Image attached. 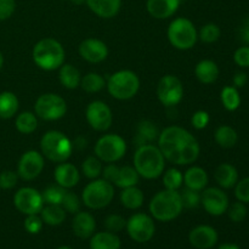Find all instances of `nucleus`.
<instances>
[{
    "label": "nucleus",
    "mask_w": 249,
    "mask_h": 249,
    "mask_svg": "<svg viewBox=\"0 0 249 249\" xmlns=\"http://www.w3.org/2000/svg\"><path fill=\"white\" fill-rule=\"evenodd\" d=\"M158 148L165 160L177 165H187L196 162L201 147L197 139L186 129L178 125L168 126L158 136Z\"/></svg>",
    "instance_id": "f257e3e1"
},
{
    "label": "nucleus",
    "mask_w": 249,
    "mask_h": 249,
    "mask_svg": "<svg viewBox=\"0 0 249 249\" xmlns=\"http://www.w3.org/2000/svg\"><path fill=\"white\" fill-rule=\"evenodd\" d=\"M134 168L143 179H157L164 173L165 158L153 143L139 146L134 153Z\"/></svg>",
    "instance_id": "f03ea898"
},
{
    "label": "nucleus",
    "mask_w": 249,
    "mask_h": 249,
    "mask_svg": "<svg viewBox=\"0 0 249 249\" xmlns=\"http://www.w3.org/2000/svg\"><path fill=\"white\" fill-rule=\"evenodd\" d=\"M32 57L39 68L50 72L58 70L65 63L66 53L60 41L53 38H44L34 45Z\"/></svg>",
    "instance_id": "7ed1b4c3"
},
{
    "label": "nucleus",
    "mask_w": 249,
    "mask_h": 249,
    "mask_svg": "<svg viewBox=\"0 0 249 249\" xmlns=\"http://www.w3.org/2000/svg\"><path fill=\"white\" fill-rule=\"evenodd\" d=\"M182 202L180 191L175 190H162L157 192L151 199L150 213L156 220L172 221L177 219L182 212Z\"/></svg>",
    "instance_id": "20e7f679"
},
{
    "label": "nucleus",
    "mask_w": 249,
    "mask_h": 249,
    "mask_svg": "<svg viewBox=\"0 0 249 249\" xmlns=\"http://www.w3.org/2000/svg\"><path fill=\"white\" fill-rule=\"evenodd\" d=\"M40 150L44 158L53 163L67 162L73 152V143L58 130H49L40 140Z\"/></svg>",
    "instance_id": "39448f33"
},
{
    "label": "nucleus",
    "mask_w": 249,
    "mask_h": 249,
    "mask_svg": "<svg viewBox=\"0 0 249 249\" xmlns=\"http://www.w3.org/2000/svg\"><path fill=\"white\" fill-rule=\"evenodd\" d=\"M106 87L112 97L125 101L133 99L138 94L140 89V79L133 71L122 70L109 75Z\"/></svg>",
    "instance_id": "423d86ee"
},
{
    "label": "nucleus",
    "mask_w": 249,
    "mask_h": 249,
    "mask_svg": "<svg viewBox=\"0 0 249 249\" xmlns=\"http://www.w3.org/2000/svg\"><path fill=\"white\" fill-rule=\"evenodd\" d=\"M168 40L178 50H189L194 48L198 39L196 27L185 17H179L170 22L167 31Z\"/></svg>",
    "instance_id": "0eeeda50"
},
{
    "label": "nucleus",
    "mask_w": 249,
    "mask_h": 249,
    "mask_svg": "<svg viewBox=\"0 0 249 249\" xmlns=\"http://www.w3.org/2000/svg\"><path fill=\"white\" fill-rule=\"evenodd\" d=\"M114 197V187L105 179H94L84 187L82 202L90 209H102L108 206Z\"/></svg>",
    "instance_id": "6e6552de"
},
{
    "label": "nucleus",
    "mask_w": 249,
    "mask_h": 249,
    "mask_svg": "<svg viewBox=\"0 0 249 249\" xmlns=\"http://www.w3.org/2000/svg\"><path fill=\"white\" fill-rule=\"evenodd\" d=\"M126 152V142L118 134H105L95 143V156L101 162L121 160Z\"/></svg>",
    "instance_id": "1a4fd4ad"
},
{
    "label": "nucleus",
    "mask_w": 249,
    "mask_h": 249,
    "mask_svg": "<svg viewBox=\"0 0 249 249\" xmlns=\"http://www.w3.org/2000/svg\"><path fill=\"white\" fill-rule=\"evenodd\" d=\"M67 112V102L62 96L53 92L43 94L34 104V113L43 121H58Z\"/></svg>",
    "instance_id": "9d476101"
},
{
    "label": "nucleus",
    "mask_w": 249,
    "mask_h": 249,
    "mask_svg": "<svg viewBox=\"0 0 249 249\" xmlns=\"http://www.w3.org/2000/svg\"><path fill=\"white\" fill-rule=\"evenodd\" d=\"M157 96L165 107L177 106L184 97V87L177 75L167 74L162 77L157 85Z\"/></svg>",
    "instance_id": "9b49d317"
},
{
    "label": "nucleus",
    "mask_w": 249,
    "mask_h": 249,
    "mask_svg": "<svg viewBox=\"0 0 249 249\" xmlns=\"http://www.w3.org/2000/svg\"><path fill=\"white\" fill-rule=\"evenodd\" d=\"M126 231L134 241L145 243L153 237L156 231L153 219L145 213H136L126 221Z\"/></svg>",
    "instance_id": "f8f14e48"
},
{
    "label": "nucleus",
    "mask_w": 249,
    "mask_h": 249,
    "mask_svg": "<svg viewBox=\"0 0 249 249\" xmlns=\"http://www.w3.org/2000/svg\"><path fill=\"white\" fill-rule=\"evenodd\" d=\"M85 118L94 130L106 131L111 128L113 114L108 105L100 100H95L88 105L85 109Z\"/></svg>",
    "instance_id": "ddd939ff"
},
{
    "label": "nucleus",
    "mask_w": 249,
    "mask_h": 249,
    "mask_svg": "<svg viewBox=\"0 0 249 249\" xmlns=\"http://www.w3.org/2000/svg\"><path fill=\"white\" fill-rule=\"evenodd\" d=\"M14 204L22 214L32 215L40 213L44 207V199L38 190L33 187H22L15 194Z\"/></svg>",
    "instance_id": "4468645a"
},
{
    "label": "nucleus",
    "mask_w": 249,
    "mask_h": 249,
    "mask_svg": "<svg viewBox=\"0 0 249 249\" xmlns=\"http://www.w3.org/2000/svg\"><path fill=\"white\" fill-rule=\"evenodd\" d=\"M44 156L36 150H29L21 156L17 165V174L26 181H32L41 174L44 169Z\"/></svg>",
    "instance_id": "2eb2a0df"
},
{
    "label": "nucleus",
    "mask_w": 249,
    "mask_h": 249,
    "mask_svg": "<svg viewBox=\"0 0 249 249\" xmlns=\"http://www.w3.org/2000/svg\"><path fill=\"white\" fill-rule=\"evenodd\" d=\"M201 203L204 211L214 216L223 215L229 208V197L219 187L204 189L201 195Z\"/></svg>",
    "instance_id": "dca6fc26"
},
{
    "label": "nucleus",
    "mask_w": 249,
    "mask_h": 249,
    "mask_svg": "<svg viewBox=\"0 0 249 249\" xmlns=\"http://www.w3.org/2000/svg\"><path fill=\"white\" fill-rule=\"evenodd\" d=\"M78 51L83 60L90 63H100L108 56V48L106 43L96 38H88L83 40Z\"/></svg>",
    "instance_id": "f3484780"
},
{
    "label": "nucleus",
    "mask_w": 249,
    "mask_h": 249,
    "mask_svg": "<svg viewBox=\"0 0 249 249\" xmlns=\"http://www.w3.org/2000/svg\"><path fill=\"white\" fill-rule=\"evenodd\" d=\"M189 241L195 248L209 249L218 242V232L212 226L199 225L192 229L189 235Z\"/></svg>",
    "instance_id": "a211bd4d"
},
{
    "label": "nucleus",
    "mask_w": 249,
    "mask_h": 249,
    "mask_svg": "<svg viewBox=\"0 0 249 249\" xmlns=\"http://www.w3.org/2000/svg\"><path fill=\"white\" fill-rule=\"evenodd\" d=\"M53 178H55L56 184L65 189H72L79 182L80 175L79 170L72 163H58L57 167L53 172Z\"/></svg>",
    "instance_id": "6ab92c4d"
},
{
    "label": "nucleus",
    "mask_w": 249,
    "mask_h": 249,
    "mask_svg": "<svg viewBox=\"0 0 249 249\" xmlns=\"http://www.w3.org/2000/svg\"><path fill=\"white\" fill-rule=\"evenodd\" d=\"M180 6V0H147L148 14L157 19L172 17Z\"/></svg>",
    "instance_id": "aec40b11"
},
{
    "label": "nucleus",
    "mask_w": 249,
    "mask_h": 249,
    "mask_svg": "<svg viewBox=\"0 0 249 249\" xmlns=\"http://www.w3.org/2000/svg\"><path fill=\"white\" fill-rule=\"evenodd\" d=\"M95 228H96V221L91 214L88 212H78L74 214L72 229L75 236L83 240L91 237L94 235Z\"/></svg>",
    "instance_id": "412c9836"
},
{
    "label": "nucleus",
    "mask_w": 249,
    "mask_h": 249,
    "mask_svg": "<svg viewBox=\"0 0 249 249\" xmlns=\"http://www.w3.org/2000/svg\"><path fill=\"white\" fill-rule=\"evenodd\" d=\"M89 9L102 18H112L119 12L122 0H85Z\"/></svg>",
    "instance_id": "4be33fe9"
},
{
    "label": "nucleus",
    "mask_w": 249,
    "mask_h": 249,
    "mask_svg": "<svg viewBox=\"0 0 249 249\" xmlns=\"http://www.w3.org/2000/svg\"><path fill=\"white\" fill-rule=\"evenodd\" d=\"M158 136H160V130L157 125L153 122L145 119V121H141L136 126V134L133 141L136 147H139V146L152 143L153 141L157 140Z\"/></svg>",
    "instance_id": "5701e85b"
},
{
    "label": "nucleus",
    "mask_w": 249,
    "mask_h": 249,
    "mask_svg": "<svg viewBox=\"0 0 249 249\" xmlns=\"http://www.w3.org/2000/svg\"><path fill=\"white\" fill-rule=\"evenodd\" d=\"M208 180L209 178L206 170L197 165L189 168L184 174L185 187L199 192L206 189V186L208 185Z\"/></svg>",
    "instance_id": "b1692460"
},
{
    "label": "nucleus",
    "mask_w": 249,
    "mask_h": 249,
    "mask_svg": "<svg viewBox=\"0 0 249 249\" xmlns=\"http://www.w3.org/2000/svg\"><path fill=\"white\" fill-rule=\"evenodd\" d=\"M214 178L221 189H231L237 184L238 172L230 163H223L216 168Z\"/></svg>",
    "instance_id": "393cba45"
},
{
    "label": "nucleus",
    "mask_w": 249,
    "mask_h": 249,
    "mask_svg": "<svg viewBox=\"0 0 249 249\" xmlns=\"http://www.w3.org/2000/svg\"><path fill=\"white\" fill-rule=\"evenodd\" d=\"M195 75L202 84H212L219 77V67L214 61L202 60L195 67Z\"/></svg>",
    "instance_id": "a878e982"
},
{
    "label": "nucleus",
    "mask_w": 249,
    "mask_h": 249,
    "mask_svg": "<svg viewBox=\"0 0 249 249\" xmlns=\"http://www.w3.org/2000/svg\"><path fill=\"white\" fill-rule=\"evenodd\" d=\"M58 70H60L58 71V79H60V83L63 88L73 90L79 87L82 75H80L78 68H75L71 63H63Z\"/></svg>",
    "instance_id": "bb28decb"
},
{
    "label": "nucleus",
    "mask_w": 249,
    "mask_h": 249,
    "mask_svg": "<svg viewBox=\"0 0 249 249\" xmlns=\"http://www.w3.org/2000/svg\"><path fill=\"white\" fill-rule=\"evenodd\" d=\"M121 240L118 236L109 231L97 232L91 236L90 240V249H119Z\"/></svg>",
    "instance_id": "cd10ccee"
},
{
    "label": "nucleus",
    "mask_w": 249,
    "mask_h": 249,
    "mask_svg": "<svg viewBox=\"0 0 249 249\" xmlns=\"http://www.w3.org/2000/svg\"><path fill=\"white\" fill-rule=\"evenodd\" d=\"M40 218L43 223L50 226L61 225L66 219V211L58 204H46L40 211Z\"/></svg>",
    "instance_id": "c85d7f7f"
},
{
    "label": "nucleus",
    "mask_w": 249,
    "mask_h": 249,
    "mask_svg": "<svg viewBox=\"0 0 249 249\" xmlns=\"http://www.w3.org/2000/svg\"><path fill=\"white\" fill-rule=\"evenodd\" d=\"M143 192L139 187L131 186L123 189L121 192V202L125 208L139 209L143 204Z\"/></svg>",
    "instance_id": "c756f323"
},
{
    "label": "nucleus",
    "mask_w": 249,
    "mask_h": 249,
    "mask_svg": "<svg viewBox=\"0 0 249 249\" xmlns=\"http://www.w3.org/2000/svg\"><path fill=\"white\" fill-rule=\"evenodd\" d=\"M18 111V99L11 91L0 94V118L10 119Z\"/></svg>",
    "instance_id": "7c9ffc66"
},
{
    "label": "nucleus",
    "mask_w": 249,
    "mask_h": 249,
    "mask_svg": "<svg viewBox=\"0 0 249 249\" xmlns=\"http://www.w3.org/2000/svg\"><path fill=\"white\" fill-rule=\"evenodd\" d=\"M216 143L223 148H231L237 143V131L230 125H221L214 133Z\"/></svg>",
    "instance_id": "2f4dec72"
},
{
    "label": "nucleus",
    "mask_w": 249,
    "mask_h": 249,
    "mask_svg": "<svg viewBox=\"0 0 249 249\" xmlns=\"http://www.w3.org/2000/svg\"><path fill=\"white\" fill-rule=\"evenodd\" d=\"M79 87L84 91L90 92V94H92V92H99L106 87V79L101 74H99V73L90 72L88 74H85L84 77H82Z\"/></svg>",
    "instance_id": "473e14b6"
},
{
    "label": "nucleus",
    "mask_w": 249,
    "mask_h": 249,
    "mask_svg": "<svg viewBox=\"0 0 249 249\" xmlns=\"http://www.w3.org/2000/svg\"><path fill=\"white\" fill-rule=\"evenodd\" d=\"M139 180H140V175L136 172L135 168L130 165H124L119 168L118 179L114 185L121 189H126V187L136 186L139 184Z\"/></svg>",
    "instance_id": "72a5a7b5"
},
{
    "label": "nucleus",
    "mask_w": 249,
    "mask_h": 249,
    "mask_svg": "<svg viewBox=\"0 0 249 249\" xmlns=\"http://www.w3.org/2000/svg\"><path fill=\"white\" fill-rule=\"evenodd\" d=\"M15 125L21 134H32L38 128V118L33 112H22L17 116Z\"/></svg>",
    "instance_id": "f704fd0d"
},
{
    "label": "nucleus",
    "mask_w": 249,
    "mask_h": 249,
    "mask_svg": "<svg viewBox=\"0 0 249 249\" xmlns=\"http://www.w3.org/2000/svg\"><path fill=\"white\" fill-rule=\"evenodd\" d=\"M221 102H223V106L225 107V109L232 112L240 107L241 105V96L238 89L235 87H225L221 90L220 94Z\"/></svg>",
    "instance_id": "c9c22d12"
},
{
    "label": "nucleus",
    "mask_w": 249,
    "mask_h": 249,
    "mask_svg": "<svg viewBox=\"0 0 249 249\" xmlns=\"http://www.w3.org/2000/svg\"><path fill=\"white\" fill-rule=\"evenodd\" d=\"M102 169H104L102 162L96 156H89L82 163V173L88 179H97L101 175Z\"/></svg>",
    "instance_id": "e433bc0d"
},
{
    "label": "nucleus",
    "mask_w": 249,
    "mask_h": 249,
    "mask_svg": "<svg viewBox=\"0 0 249 249\" xmlns=\"http://www.w3.org/2000/svg\"><path fill=\"white\" fill-rule=\"evenodd\" d=\"M67 189L60 186V185H50V186L46 187L43 191L41 196H43L44 203L46 204H58L61 206L63 201V197H65Z\"/></svg>",
    "instance_id": "4c0bfd02"
},
{
    "label": "nucleus",
    "mask_w": 249,
    "mask_h": 249,
    "mask_svg": "<svg viewBox=\"0 0 249 249\" xmlns=\"http://www.w3.org/2000/svg\"><path fill=\"white\" fill-rule=\"evenodd\" d=\"M184 182V175L177 168H170L163 174V184L167 190L179 191Z\"/></svg>",
    "instance_id": "58836bf2"
},
{
    "label": "nucleus",
    "mask_w": 249,
    "mask_h": 249,
    "mask_svg": "<svg viewBox=\"0 0 249 249\" xmlns=\"http://www.w3.org/2000/svg\"><path fill=\"white\" fill-rule=\"evenodd\" d=\"M221 36V31L219 28V26H216L215 23H207L204 24L201 28L198 33V38L201 39L203 43L212 44L215 43Z\"/></svg>",
    "instance_id": "ea45409f"
},
{
    "label": "nucleus",
    "mask_w": 249,
    "mask_h": 249,
    "mask_svg": "<svg viewBox=\"0 0 249 249\" xmlns=\"http://www.w3.org/2000/svg\"><path fill=\"white\" fill-rule=\"evenodd\" d=\"M180 196H181V202L184 208H196V207L201 204V194H199V191H196V190L185 187L180 192Z\"/></svg>",
    "instance_id": "a19ab883"
},
{
    "label": "nucleus",
    "mask_w": 249,
    "mask_h": 249,
    "mask_svg": "<svg viewBox=\"0 0 249 249\" xmlns=\"http://www.w3.org/2000/svg\"><path fill=\"white\" fill-rule=\"evenodd\" d=\"M80 198L72 191H67L66 192L65 197H63V201L61 203L62 208L65 209L66 212L71 214H75L78 212H80Z\"/></svg>",
    "instance_id": "79ce46f5"
},
{
    "label": "nucleus",
    "mask_w": 249,
    "mask_h": 249,
    "mask_svg": "<svg viewBox=\"0 0 249 249\" xmlns=\"http://www.w3.org/2000/svg\"><path fill=\"white\" fill-rule=\"evenodd\" d=\"M229 218L233 221V223H241L246 219L247 216V207H246V203L243 202H235L233 204H231V207L229 206L228 211Z\"/></svg>",
    "instance_id": "37998d69"
},
{
    "label": "nucleus",
    "mask_w": 249,
    "mask_h": 249,
    "mask_svg": "<svg viewBox=\"0 0 249 249\" xmlns=\"http://www.w3.org/2000/svg\"><path fill=\"white\" fill-rule=\"evenodd\" d=\"M105 226L109 232H119L126 226V220L119 214H111L105 219Z\"/></svg>",
    "instance_id": "c03bdc74"
},
{
    "label": "nucleus",
    "mask_w": 249,
    "mask_h": 249,
    "mask_svg": "<svg viewBox=\"0 0 249 249\" xmlns=\"http://www.w3.org/2000/svg\"><path fill=\"white\" fill-rule=\"evenodd\" d=\"M17 180H18V174L12 170H4L0 173V189L10 190L16 186Z\"/></svg>",
    "instance_id": "a18cd8bd"
},
{
    "label": "nucleus",
    "mask_w": 249,
    "mask_h": 249,
    "mask_svg": "<svg viewBox=\"0 0 249 249\" xmlns=\"http://www.w3.org/2000/svg\"><path fill=\"white\" fill-rule=\"evenodd\" d=\"M24 229L27 232L29 233H39L43 229V220L38 214H32V215H27L24 219Z\"/></svg>",
    "instance_id": "49530a36"
},
{
    "label": "nucleus",
    "mask_w": 249,
    "mask_h": 249,
    "mask_svg": "<svg viewBox=\"0 0 249 249\" xmlns=\"http://www.w3.org/2000/svg\"><path fill=\"white\" fill-rule=\"evenodd\" d=\"M211 122V116H209L208 112L206 111H197L192 114L191 118V124L195 129L197 130H202V129L207 128Z\"/></svg>",
    "instance_id": "de8ad7c7"
},
{
    "label": "nucleus",
    "mask_w": 249,
    "mask_h": 249,
    "mask_svg": "<svg viewBox=\"0 0 249 249\" xmlns=\"http://www.w3.org/2000/svg\"><path fill=\"white\" fill-rule=\"evenodd\" d=\"M235 186L236 198L243 203H249V177L245 178L241 181H237Z\"/></svg>",
    "instance_id": "09e8293b"
},
{
    "label": "nucleus",
    "mask_w": 249,
    "mask_h": 249,
    "mask_svg": "<svg viewBox=\"0 0 249 249\" xmlns=\"http://www.w3.org/2000/svg\"><path fill=\"white\" fill-rule=\"evenodd\" d=\"M233 60L240 67H249V46H241L233 53Z\"/></svg>",
    "instance_id": "8fccbe9b"
},
{
    "label": "nucleus",
    "mask_w": 249,
    "mask_h": 249,
    "mask_svg": "<svg viewBox=\"0 0 249 249\" xmlns=\"http://www.w3.org/2000/svg\"><path fill=\"white\" fill-rule=\"evenodd\" d=\"M102 178H104L106 181L111 182L112 185L116 184L117 179H118V175H119V167L116 165L114 163H108L106 167L102 169L101 173Z\"/></svg>",
    "instance_id": "3c124183"
},
{
    "label": "nucleus",
    "mask_w": 249,
    "mask_h": 249,
    "mask_svg": "<svg viewBox=\"0 0 249 249\" xmlns=\"http://www.w3.org/2000/svg\"><path fill=\"white\" fill-rule=\"evenodd\" d=\"M16 9L15 0H0V21L10 18Z\"/></svg>",
    "instance_id": "603ef678"
},
{
    "label": "nucleus",
    "mask_w": 249,
    "mask_h": 249,
    "mask_svg": "<svg viewBox=\"0 0 249 249\" xmlns=\"http://www.w3.org/2000/svg\"><path fill=\"white\" fill-rule=\"evenodd\" d=\"M248 82V77L246 73L238 72L236 73L235 77H233V87L235 88H243L246 85V83Z\"/></svg>",
    "instance_id": "864d4df0"
},
{
    "label": "nucleus",
    "mask_w": 249,
    "mask_h": 249,
    "mask_svg": "<svg viewBox=\"0 0 249 249\" xmlns=\"http://www.w3.org/2000/svg\"><path fill=\"white\" fill-rule=\"evenodd\" d=\"M240 36H241V39H242V41H245V43H247L249 45V18L246 19L245 23H243L242 27H241Z\"/></svg>",
    "instance_id": "5fc2aeb1"
},
{
    "label": "nucleus",
    "mask_w": 249,
    "mask_h": 249,
    "mask_svg": "<svg viewBox=\"0 0 249 249\" xmlns=\"http://www.w3.org/2000/svg\"><path fill=\"white\" fill-rule=\"evenodd\" d=\"M87 140H85L84 138H82V136H79V138H77L75 139V142H74V145H73V148H78V150H83V148H85L87 147Z\"/></svg>",
    "instance_id": "6e6d98bb"
},
{
    "label": "nucleus",
    "mask_w": 249,
    "mask_h": 249,
    "mask_svg": "<svg viewBox=\"0 0 249 249\" xmlns=\"http://www.w3.org/2000/svg\"><path fill=\"white\" fill-rule=\"evenodd\" d=\"M219 249H240L237 245H235V243H224V245H221Z\"/></svg>",
    "instance_id": "4d7b16f0"
},
{
    "label": "nucleus",
    "mask_w": 249,
    "mask_h": 249,
    "mask_svg": "<svg viewBox=\"0 0 249 249\" xmlns=\"http://www.w3.org/2000/svg\"><path fill=\"white\" fill-rule=\"evenodd\" d=\"M70 1H72L73 4H75V5H82V4H84L85 0H70Z\"/></svg>",
    "instance_id": "13d9d810"
},
{
    "label": "nucleus",
    "mask_w": 249,
    "mask_h": 249,
    "mask_svg": "<svg viewBox=\"0 0 249 249\" xmlns=\"http://www.w3.org/2000/svg\"><path fill=\"white\" fill-rule=\"evenodd\" d=\"M2 65H4V57H2L1 53H0V70H1Z\"/></svg>",
    "instance_id": "bf43d9fd"
},
{
    "label": "nucleus",
    "mask_w": 249,
    "mask_h": 249,
    "mask_svg": "<svg viewBox=\"0 0 249 249\" xmlns=\"http://www.w3.org/2000/svg\"><path fill=\"white\" fill-rule=\"evenodd\" d=\"M57 249H72V248L67 247V246H62V247H60V248H57Z\"/></svg>",
    "instance_id": "052dcab7"
}]
</instances>
